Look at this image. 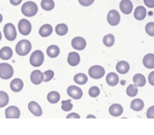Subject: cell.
<instances>
[{"instance_id":"6da1fadb","label":"cell","mask_w":154,"mask_h":135,"mask_svg":"<svg viewBox=\"0 0 154 135\" xmlns=\"http://www.w3.org/2000/svg\"><path fill=\"white\" fill-rule=\"evenodd\" d=\"M21 11L25 17L35 16L38 12V5L32 1H28L22 5Z\"/></svg>"},{"instance_id":"7a4b0ae2","label":"cell","mask_w":154,"mask_h":135,"mask_svg":"<svg viewBox=\"0 0 154 135\" xmlns=\"http://www.w3.org/2000/svg\"><path fill=\"white\" fill-rule=\"evenodd\" d=\"M32 50V44L30 41L26 39L20 40L16 46V52L18 55H27Z\"/></svg>"},{"instance_id":"3957f363","label":"cell","mask_w":154,"mask_h":135,"mask_svg":"<svg viewBox=\"0 0 154 135\" xmlns=\"http://www.w3.org/2000/svg\"><path fill=\"white\" fill-rule=\"evenodd\" d=\"M14 73L13 68L11 64L6 63L0 64V78L2 80H9Z\"/></svg>"},{"instance_id":"277c9868","label":"cell","mask_w":154,"mask_h":135,"mask_svg":"<svg viewBox=\"0 0 154 135\" xmlns=\"http://www.w3.org/2000/svg\"><path fill=\"white\" fill-rule=\"evenodd\" d=\"M4 33L6 38V39L9 41H13L17 38V31L14 24L11 23H8L4 26Z\"/></svg>"},{"instance_id":"5b68a950","label":"cell","mask_w":154,"mask_h":135,"mask_svg":"<svg viewBox=\"0 0 154 135\" xmlns=\"http://www.w3.org/2000/svg\"><path fill=\"white\" fill-rule=\"evenodd\" d=\"M44 53L40 50H37L33 52L30 58V63L32 66H40L44 62Z\"/></svg>"},{"instance_id":"8992f818","label":"cell","mask_w":154,"mask_h":135,"mask_svg":"<svg viewBox=\"0 0 154 135\" xmlns=\"http://www.w3.org/2000/svg\"><path fill=\"white\" fill-rule=\"evenodd\" d=\"M105 73H106V71H105L104 67H102L100 65H93L89 69L90 77L94 80L101 79L102 77H104Z\"/></svg>"},{"instance_id":"52a82bcc","label":"cell","mask_w":154,"mask_h":135,"mask_svg":"<svg viewBox=\"0 0 154 135\" xmlns=\"http://www.w3.org/2000/svg\"><path fill=\"white\" fill-rule=\"evenodd\" d=\"M18 31L22 35L27 36L32 32V24L27 19L23 18L18 23Z\"/></svg>"},{"instance_id":"ba28073f","label":"cell","mask_w":154,"mask_h":135,"mask_svg":"<svg viewBox=\"0 0 154 135\" xmlns=\"http://www.w3.org/2000/svg\"><path fill=\"white\" fill-rule=\"evenodd\" d=\"M107 21L112 26H116L120 22V15L116 10H111L107 15Z\"/></svg>"},{"instance_id":"9c48e42d","label":"cell","mask_w":154,"mask_h":135,"mask_svg":"<svg viewBox=\"0 0 154 135\" xmlns=\"http://www.w3.org/2000/svg\"><path fill=\"white\" fill-rule=\"evenodd\" d=\"M67 94L74 99H79L83 96V92L81 89L78 86H71L67 89Z\"/></svg>"},{"instance_id":"30bf717a","label":"cell","mask_w":154,"mask_h":135,"mask_svg":"<svg viewBox=\"0 0 154 135\" xmlns=\"http://www.w3.org/2000/svg\"><path fill=\"white\" fill-rule=\"evenodd\" d=\"M72 46L78 51H82L86 46V41L82 37H76L72 41Z\"/></svg>"},{"instance_id":"8fae6325","label":"cell","mask_w":154,"mask_h":135,"mask_svg":"<svg viewBox=\"0 0 154 135\" xmlns=\"http://www.w3.org/2000/svg\"><path fill=\"white\" fill-rule=\"evenodd\" d=\"M5 117L7 119H18L20 117V110L17 106L11 105L6 109Z\"/></svg>"},{"instance_id":"7c38bea8","label":"cell","mask_w":154,"mask_h":135,"mask_svg":"<svg viewBox=\"0 0 154 135\" xmlns=\"http://www.w3.org/2000/svg\"><path fill=\"white\" fill-rule=\"evenodd\" d=\"M119 8L124 14L129 15L133 10V5L130 0H122L119 4Z\"/></svg>"},{"instance_id":"4fadbf2b","label":"cell","mask_w":154,"mask_h":135,"mask_svg":"<svg viewBox=\"0 0 154 135\" xmlns=\"http://www.w3.org/2000/svg\"><path fill=\"white\" fill-rule=\"evenodd\" d=\"M28 108H29L30 111L32 114H34L35 116H41L42 113H43L40 105L35 101H32V102L28 104Z\"/></svg>"},{"instance_id":"5bb4252c","label":"cell","mask_w":154,"mask_h":135,"mask_svg":"<svg viewBox=\"0 0 154 135\" xmlns=\"http://www.w3.org/2000/svg\"><path fill=\"white\" fill-rule=\"evenodd\" d=\"M67 61L70 65L72 66H76L78 65L79 62H80V56L79 55V53L77 52H70L69 55H68V58H67Z\"/></svg>"},{"instance_id":"9a60e30c","label":"cell","mask_w":154,"mask_h":135,"mask_svg":"<svg viewBox=\"0 0 154 135\" xmlns=\"http://www.w3.org/2000/svg\"><path fill=\"white\" fill-rule=\"evenodd\" d=\"M31 80H32V82L33 84L39 85V84H41V82L44 80V75L38 70L33 71L32 72V74H31Z\"/></svg>"},{"instance_id":"2e32d148","label":"cell","mask_w":154,"mask_h":135,"mask_svg":"<svg viewBox=\"0 0 154 135\" xmlns=\"http://www.w3.org/2000/svg\"><path fill=\"white\" fill-rule=\"evenodd\" d=\"M23 86H24V83L20 79H15L11 82V89L14 93L20 92L23 89Z\"/></svg>"},{"instance_id":"e0dca14e","label":"cell","mask_w":154,"mask_h":135,"mask_svg":"<svg viewBox=\"0 0 154 135\" xmlns=\"http://www.w3.org/2000/svg\"><path fill=\"white\" fill-rule=\"evenodd\" d=\"M116 69H117L118 72H119L121 74H125L129 72L130 65L126 61H119L116 65Z\"/></svg>"},{"instance_id":"ac0fdd59","label":"cell","mask_w":154,"mask_h":135,"mask_svg":"<svg viewBox=\"0 0 154 135\" xmlns=\"http://www.w3.org/2000/svg\"><path fill=\"white\" fill-rule=\"evenodd\" d=\"M143 64L146 68L153 69L154 67V55L153 53H149L144 57L143 58Z\"/></svg>"},{"instance_id":"d6986e66","label":"cell","mask_w":154,"mask_h":135,"mask_svg":"<svg viewBox=\"0 0 154 135\" xmlns=\"http://www.w3.org/2000/svg\"><path fill=\"white\" fill-rule=\"evenodd\" d=\"M146 17V10L144 6H138L134 11V17L137 20H143Z\"/></svg>"},{"instance_id":"ffe728a7","label":"cell","mask_w":154,"mask_h":135,"mask_svg":"<svg viewBox=\"0 0 154 135\" xmlns=\"http://www.w3.org/2000/svg\"><path fill=\"white\" fill-rule=\"evenodd\" d=\"M119 76L118 74L114 73V72H110L107 76H106V82L109 86H115L118 85L119 83Z\"/></svg>"},{"instance_id":"44dd1931","label":"cell","mask_w":154,"mask_h":135,"mask_svg":"<svg viewBox=\"0 0 154 135\" xmlns=\"http://www.w3.org/2000/svg\"><path fill=\"white\" fill-rule=\"evenodd\" d=\"M12 57V50L9 46H5L0 50V58L8 60Z\"/></svg>"},{"instance_id":"7402d4cb","label":"cell","mask_w":154,"mask_h":135,"mask_svg":"<svg viewBox=\"0 0 154 135\" xmlns=\"http://www.w3.org/2000/svg\"><path fill=\"white\" fill-rule=\"evenodd\" d=\"M109 112L115 117L120 116L123 113V107L119 104H113L111 105V107L109 108Z\"/></svg>"},{"instance_id":"603a6c76","label":"cell","mask_w":154,"mask_h":135,"mask_svg":"<svg viewBox=\"0 0 154 135\" xmlns=\"http://www.w3.org/2000/svg\"><path fill=\"white\" fill-rule=\"evenodd\" d=\"M52 31H53V29H52V26L51 24H44L39 29V34H40L41 37L45 38V37L50 36L52 33Z\"/></svg>"},{"instance_id":"cb8c5ba5","label":"cell","mask_w":154,"mask_h":135,"mask_svg":"<svg viewBox=\"0 0 154 135\" xmlns=\"http://www.w3.org/2000/svg\"><path fill=\"white\" fill-rule=\"evenodd\" d=\"M133 82L135 84V86H144L146 85V77L140 73H138L136 75H134L133 77Z\"/></svg>"},{"instance_id":"d4e9b609","label":"cell","mask_w":154,"mask_h":135,"mask_svg":"<svg viewBox=\"0 0 154 135\" xmlns=\"http://www.w3.org/2000/svg\"><path fill=\"white\" fill-rule=\"evenodd\" d=\"M131 109L134 110V111H141V110L144 108V102H143V100H141L140 99H134V100L131 101Z\"/></svg>"},{"instance_id":"484cf974","label":"cell","mask_w":154,"mask_h":135,"mask_svg":"<svg viewBox=\"0 0 154 135\" xmlns=\"http://www.w3.org/2000/svg\"><path fill=\"white\" fill-rule=\"evenodd\" d=\"M60 50L57 46H50L47 50H46V53L50 58H56L59 55Z\"/></svg>"},{"instance_id":"4316f807","label":"cell","mask_w":154,"mask_h":135,"mask_svg":"<svg viewBox=\"0 0 154 135\" xmlns=\"http://www.w3.org/2000/svg\"><path fill=\"white\" fill-rule=\"evenodd\" d=\"M47 99H48V101L50 103H57L60 100V95H59V93L57 92L53 91V92L49 93L48 96H47Z\"/></svg>"},{"instance_id":"83f0119b","label":"cell","mask_w":154,"mask_h":135,"mask_svg":"<svg viewBox=\"0 0 154 135\" xmlns=\"http://www.w3.org/2000/svg\"><path fill=\"white\" fill-rule=\"evenodd\" d=\"M88 80V78L85 74L84 73H79V74H76L75 77H74V81L79 84V85H85Z\"/></svg>"},{"instance_id":"f1b7e54d","label":"cell","mask_w":154,"mask_h":135,"mask_svg":"<svg viewBox=\"0 0 154 135\" xmlns=\"http://www.w3.org/2000/svg\"><path fill=\"white\" fill-rule=\"evenodd\" d=\"M55 32L59 36H64L68 32V27L65 24H58L55 28Z\"/></svg>"},{"instance_id":"f546056e","label":"cell","mask_w":154,"mask_h":135,"mask_svg":"<svg viewBox=\"0 0 154 135\" xmlns=\"http://www.w3.org/2000/svg\"><path fill=\"white\" fill-rule=\"evenodd\" d=\"M55 4L53 0H42L41 2V7L45 11H51L54 8Z\"/></svg>"},{"instance_id":"4dcf8cb0","label":"cell","mask_w":154,"mask_h":135,"mask_svg":"<svg viewBox=\"0 0 154 135\" xmlns=\"http://www.w3.org/2000/svg\"><path fill=\"white\" fill-rule=\"evenodd\" d=\"M114 42H115V39H114V36L112 34H107L103 39V43L107 47L112 46L114 45Z\"/></svg>"},{"instance_id":"1f68e13d","label":"cell","mask_w":154,"mask_h":135,"mask_svg":"<svg viewBox=\"0 0 154 135\" xmlns=\"http://www.w3.org/2000/svg\"><path fill=\"white\" fill-rule=\"evenodd\" d=\"M9 103V96L5 92L0 91V108L5 107Z\"/></svg>"},{"instance_id":"d6a6232c","label":"cell","mask_w":154,"mask_h":135,"mask_svg":"<svg viewBox=\"0 0 154 135\" xmlns=\"http://www.w3.org/2000/svg\"><path fill=\"white\" fill-rule=\"evenodd\" d=\"M126 93L127 95L130 96V97H134V96L137 95L138 93V87L133 86V85H130L127 89H126Z\"/></svg>"},{"instance_id":"836d02e7","label":"cell","mask_w":154,"mask_h":135,"mask_svg":"<svg viewBox=\"0 0 154 135\" xmlns=\"http://www.w3.org/2000/svg\"><path fill=\"white\" fill-rule=\"evenodd\" d=\"M72 100H64L62 101V109L65 111H68L72 109Z\"/></svg>"},{"instance_id":"e575fe53","label":"cell","mask_w":154,"mask_h":135,"mask_svg":"<svg viewBox=\"0 0 154 135\" xmlns=\"http://www.w3.org/2000/svg\"><path fill=\"white\" fill-rule=\"evenodd\" d=\"M154 23L153 22H150L146 25V33L151 36V37H153L154 36Z\"/></svg>"},{"instance_id":"d590c367","label":"cell","mask_w":154,"mask_h":135,"mask_svg":"<svg viewBox=\"0 0 154 135\" xmlns=\"http://www.w3.org/2000/svg\"><path fill=\"white\" fill-rule=\"evenodd\" d=\"M99 93H100V90H99V88L97 87V86H92V87L90 88L89 95L91 97L96 98V97L99 95Z\"/></svg>"},{"instance_id":"8d00e7d4","label":"cell","mask_w":154,"mask_h":135,"mask_svg":"<svg viewBox=\"0 0 154 135\" xmlns=\"http://www.w3.org/2000/svg\"><path fill=\"white\" fill-rule=\"evenodd\" d=\"M44 80L43 81H45V82H48L50 80H51L52 78H53V76H54V72H52L51 70H48V71H46L45 72H44Z\"/></svg>"},{"instance_id":"74e56055","label":"cell","mask_w":154,"mask_h":135,"mask_svg":"<svg viewBox=\"0 0 154 135\" xmlns=\"http://www.w3.org/2000/svg\"><path fill=\"white\" fill-rule=\"evenodd\" d=\"M79 2L81 5L87 7V6H90L91 5L93 4L94 0H79Z\"/></svg>"},{"instance_id":"f35d334b","label":"cell","mask_w":154,"mask_h":135,"mask_svg":"<svg viewBox=\"0 0 154 135\" xmlns=\"http://www.w3.org/2000/svg\"><path fill=\"white\" fill-rule=\"evenodd\" d=\"M144 3L149 8H153L154 7V0H144Z\"/></svg>"},{"instance_id":"ab89813d","label":"cell","mask_w":154,"mask_h":135,"mask_svg":"<svg viewBox=\"0 0 154 135\" xmlns=\"http://www.w3.org/2000/svg\"><path fill=\"white\" fill-rule=\"evenodd\" d=\"M10 2L12 5H18L22 2V0H10Z\"/></svg>"},{"instance_id":"60d3db41","label":"cell","mask_w":154,"mask_h":135,"mask_svg":"<svg viewBox=\"0 0 154 135\" xmlns=\"http://www.w3.org/2000/svg\"><path fill=\"white\" fill-rule=\"evenodd\" d=\"M67 118H68V119H69V118H77V119H79V115L77 114V113H72V114L68 115Z\"/></svg>"},{"instance_id":"b9f144b4","label":"cell","mask_w":154,"mask_h":135,"mask_svg":"<svg viewBox=\"0 0 154 135\" xmlns=\"http://www.w3.org/2000/svg\"><path fill=\"white\" fill-rule=\"evenodd\" d=\"M149 78H150V83H151V85L153 86V72L150 74V77Z\"/></svg>"},{"instance_id":"7bdbcfd3","label":"cell","mask_w":154,"mask_h":135,"mask_svg":"<svg viewBox=\"0 0 154 135\" xmlns=\"http://www.w3.org/2000/svg\"><path fill=\"white\" fill-rule=\"evenodd\" d=\"M2 21H3V17H2V15L0 14V23H1Z\"/></svg>"},{"instance_id":"ee69618b","label":"cell","mask_w":154,"mask_h":135,"mask_svg":"<svg viewBox=\"0 0 154 135\" xmlns=\"http://www.w3.org/2000/svg\"><path fill=\"white\" fill-rule=\"evenodd\" d=\"M2 39V34H1V32H0V40Z\"/></svg>"}]
</instances>
